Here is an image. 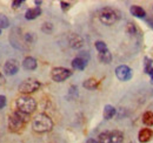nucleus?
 Returning <instances> with one entry per match:
<instances>
[{"label": "nucleus", "mask_w": 153, "mask_h": 143, "mask_svg": "<svg viewBox=\"0 0 153 143\" xmlns=\"http://www.w3.org/2000/svg\"><path fill=\"white\" fill-rule=\"evenodd\" d=\"M32 128L37 133H47V131L52 130L53 121L46 114H38L32 120Z\"/></svg>", "instance_id": "f257e3e1"}, {"label": "nucleus", "mask_w": 153, "mask_h": 143, "mask_svg": "<svg viewBox=\"0 0 153 143\" xmlns=\"http://www.w3.org/2000/svg\"><path fill=\"white\" fill-rule=\"evenodd\" d=\"M17 108L18 110L22 111V113H26V114H31L36 110L37 108V102L33 97L31 96H27V95H22L17 99Z\"/></svg>", "instance_id": "f03ea898"}, {"label": "nucleus", "mask_w": 153, "mask_h": 143, "mask_svg": "<svg viewBox=\"0 0 153 143\" xmlns=\"http://www.w3.org/2000/svg\"><path fill=\"white\" fill-rule=\"evenodd\" d=\"M99 20L104 24V25H107V26H111L117 22L118 20V15H117V12L114 10L110 8V7H104L99 11Z\"/></svg>", "instance_id": "7ed1b4c3"}, {"label": "nucleus", "mask_w": 153, "mask_h": 143, "mask_svg": "<svg viewBox=\"0 0 153 143\" xmlns=\"http://www.w3.org/2000/svg\"><path fill=\"white\" fill-rule=\"evenodd\" d=\"M40 82L36 79H27L25 81H22L19 85V91L22 94H31L34 93L40 88Z\"/></svg>", "instance_id": "20e7f679"}, {"label": "nucleus", "mask_w": 153, "mask_h": 143, "mask_svg": "<svg viewBox=\"0 0 153 143\" xmlns=\"http://www.w3.org/2000/svg\"><path fill=\"white\" fill-rule=\"evenodd\" d=\"M71 75H72V72L67 68H64V67H56L51 72V77L56 82H62V81L67 80Z\"/></svg>", "instance_id": "39448f33"}, {"label": "nucleus", "mask_w": 153, "mask_h": 143, "mask_svg": "<svg viewBox=\"0 0 153 143\" xmlns=\"http://www.w3.org/2000/svg\"><path fill=\"white\" fill-rule=\"evenodd\" d=\"M115 76L120 80V81H128L132 77V69L125 65L118 66L115 68Z\"/></svg>", "instance_id": "423d86ee"}, {"label": "nucleus", "mask_w": 153, "mask_h": 143, "mask_svg": "<svg viewBox=\"0 0 153 143\" xmlns=\"http://www.w3.org/2000/svg\"><path fill=\"white\" fill-rule=\"evenodd\" d=\"M24 125H25V123L20 120L14 113L10 115V117H8V128H10L11 131H14V133L20 131V130L22 129Z\"/></svg>", "instance_id": "0eeeda50"}, {"label": "nucleus", "mask_w": 153, "mask_h": 143, "mask_svg": "<svg viewBox=\"0 0 153 143\" xmlns=\"http://www.w3.org/2000/svg\"><path fill=\"white\" fill-rule=\"evenodd\" d=\"M19 71V63L17 60L14 59H11V60H7L4 65V73L8 76H12L14 74H17Z\"/></svg>", "instance_id": "6e6552de"}, {"label": "nucleus", "mask_w": 153, "mask_h": 143, "mask_svg": "<svg viewBox=\"0 0 153 143\" xmlns=\"http://www.w3.org/2000/svg\"><path fill=\"white\" fill-rule=\"evenodd\" d=\"M152 137H153V131L150 128H144L138 134V140H139V142L141 143H146L149 142V141H151Z\"/></svg>", "instance_id": "1a4fd4ad"}, {"label": "nucleus", "mask_w": 153, "mask_h": 143, "mask_svg": "<svg viewBox=\"0 0 153 143\" xmlns=\"http://www.w3.org/2000/svg\"><path fill=\"white\" fill-rule=\"evenodd\" d=\"M68 42H70V46H71L72 48H74V49L81 48L82 45H84L82 39L78 35V34H71L70 38H68Z\"/></svg>", "instance_id": "9d476101"}, {"label": "nucleus", "mask_w": 153, "mask_h": 143, "mask_svg": "<svg viewBox=\"0 0 153 143\" xmlns=\"http://www.w3.org/2000/svg\"><path fill=\"white\" fill-rule=\"evenodd\" d=\"M37 66H38L37 60L34 57H32V56H27L22 61V67L25 69H27V71H34L37 68Z\"/></svg>", "instance_id": "9b49d317"}, {"label": "nucleus", "mask_w": 153, "mask_h": 143, "mask_svg": "<svg viewBox=\"0 0 153 143\" xmlns=\"http://www.w3.org/2000/svg\"><path fill=\"white\" fill-rule=\"evenodd\" d=\"M39 15H41V8L40 7H34V8H30L26 11L25 13V18L27 20H34L37 19Z\"/></svg>", "instance_id": "f8f14e48"}, {"label": "nucleus", "mask_w": 153, "mask_h": 143, "mask_svg": "<svg viewBox=\"0 0 153 143\" xmlns=\"http://www.w3.org/2000/svg\"><path fill=\"white\" fill-rule=\"evenodd\" d=\"M86 66H87V61H85L84 59H81L79 56H76V59L72 60V67L76 71H84L86 68Z\"/></svg>", "instance_id": "ddd939ff"}, {"label": "nucleus", "mask_w": 153, "mask_h": 143, "mask_svg": "<svg viewBox=\"0 0 153 143\" xmlns=\"http://www.w3.org/2000/svg\"><path fill=\"white\" fill-rule=\"evenodd\" d=\"M130 12H131V14H132V15L137 17V18H144V17L146 15V12H145V10H144L143 7H140V6H137V5H133V6H131V8H130Z\"/></svg>", "instance_id": "4468645a"}, {"label": "nucleus", "mask_w": 153, "mask_h": 143, "mask_svg": "<svg viewBox=\"0 0 153 143\" xmlns=\"http://www.w3.org/2000/svg\"><path fill=\"white\" fill-rule=\"evenodd\" d=\"M110 137H111V143H121L124 140V134L119 130H113L110 133Z\"/></svg>", "instance_id": "2eb2a0df"}, {"label": "nucleus", "mask_w": 153, "mask_h": 143, "mask_svg": "<svg viewBox=\"0 0 153 143\" xmlns=\"http://www.w3.org/2000/svg\"><path fill=\"white\" fill-rule=\"evenodd\" d=\"M115 113H117V110L113 106H111V105L105 106V108H104V119L105 120H111L112 117H114Z\"/></svg>", "instance_id": "dca6fc26"}, {"label": "nucleus", "mask_w": 153, "mask_h": 143, "mask_svg": "<svg viewBox=\"0 0 153 143\" xmlns=\"http://www.w3.org/2000/svg\"><path fill=\"white\" fill-rule=\"evenodd\" d=\"M143 123L147 127L153 125V113L152 111H146L143 115Z\"/></svg>", "instance_id": "f3484780"}, {"label": "nucleus", "mask_w": 153, "mask_h": 143, "mask_svg": "<svg viewBox=\"0 0 153 143\" xmlns=\"http://www.w3.org/2000/svg\"><path fill=\"white\" fill-rule=\"evenodd\" d=\"M99 60L102 62V63H110L112 61V54L110 53V51H105L102 53H99Z\"/></svg>", "instance_id": "a211bd4d"}, {"label": "nucleus", "mask_w": 153, "mask_h": 143, "mask_svg": "<svg viewBox=\"0 0 153 143\" xmlns=\"http://www.w3.org/2000/svg\"><path fill=\"white\" fill-rule=\"evenodd\" d=\"M98 81H97L96 79H88V80H86L84 83H82V86H84V88H86V89H90V90H93L98 88Z\"/></svg>", "instance_id": "6ab92c4d"}, {"label": "nucleus", "mask_w": 153, "mask_h": 143, "mask_svg": "<svg viewBox=\"0 0 153 143\" xmlns=\"http://www.w3.org/2000/svg\"><path fill=\"white\" fill-rule=\"evenodd\" d=\"M98 142L99 143H111V137H110V133L105 131L98 135Z\"/></svg>", "instance_id": "aec40b11"}, {"label": "nucleus", "mask_w": 153, "mask_h": 143, "mask_svg": "<svg viewBox=\"0 0 153 143\" xmlns=\"http://www.w3.org/2000/svg\"><path fill=\"white\" fill-rule=\"evenodd\" d=\"M14 114L19 117L20 120L24 122V123H27L28 121H30V114H26V113H22V111H20V110H16L14 111Z\"/></svg>", "instance_id": "412c9836"}, {"label": "nucleus", "mask_w": 153, "mask_h": 143, "mask_svg": "<svg viewBox=\"0 0 153 143\" xmlns=\"http://www.w3.org/2000/svg\"><path fill=\"white\" fill-rule=\"evenodd\" d=\"M10 26V20L6 15L4 14H0V29H4V28H7Z\"/></svg>", "instance_id": "4be33fe9"}, {"label": "nucleus", "mask_w": 153, "mask_h": 143, "mask_svg": "<svg viewBox=\"0 0 153 143\" xmlns=\"http://www.w3.org/2000/svg\"><path fill=\"white\" fill-rule=\"evenodd\" d=\"M96 48L99 53H102L105 51H107V46L104 41H97L96 42Z\"/></svg>", "instance_id": "5701e85b"}, {"label": "nucleus", "mask_w": 153, "mask_h": 143, "mask_svg": "<svg viewBox=\"0 0 153 143\" xmlns=\"http://www.w3.org/2000/svg\"><path fill=\"white\" fill-rule=\"evenodd\" d=\"M152 62L153 60L151 59V57H145V73L146 74H149L150 73V71L152 69Z\"/></svg>", "instance_id": "b1692460"}, {"label": "nucleus", "mask_w": 153, "mask_h": 143, "mask_svg": "<svg viewBox=\"0 0 153 143\" xmlns=\"http://www.w3.org/2000/svg\"><path fill=\"white\" fill-rule=\"evenodd\" d=\"M52 29H53V26H52V24H50V22H45V24L42 25V27H41V31L45 32V33H47V34L51 33Z\"/></svg>", "instance_id": "393cba45"}, {"label": "nucleus", "mask_w": 153, "mask_h": 143, "mask_svg": "<svg viewBox=\"0 0 153 143\" xmlns=\"http://www.w3.org/2000/svg\"><path fill=\"white\" fill-rule=\"evenodd\" d=\"M126 32L130 33V34H135V33H137V28H135L134 24H132V22H128V24H127V26H126Z\"/></svg>", "instance_id": "a878e982"}, {"label": "nucleus", "mask_w": 153, "mask_h": 143, "mask_svg": "<svg viewBox=\"0 0 153 143\" xmlns=\"http://www.w3.org/2000/svg\"><path fill=\"white\" fill-rule=\"evenodd\" d=\"M60 6H61V10H62V11H67V10H70L71 4L66 2V1H61V2H60Z\"/></svg>", "instance_id": "bb28decb"}, {"label": "nucleus", "mask_w": 153, "mask_h": 143, "mask_svg": "<svg viewBox=\"0 0 153 143\" xmlns=\"http://www.w3.org/2000/svg\"><path fill=\"white\" fill-rule=\"evenodd\" d=\"M22 4H24V0H14V1L12 2V7H13V8H18Z\"/></svg>", "instance_id": "cd10ccee"}, {"label": "nucleus", "mask_w": 153, "mask_h": 143, "mask_svg": "<svg viewBox=\"0 0 153 143\" xmlns=\"http://www.w3.org/2000/svg\"><path fill=\"white\" fill-rule=\"evenodd\" d=\"M6 106V97L4 95H0V108H4Z\"/></svg>", "instance_id": "c85d7f7f"}, {"label": "nucleus", "mask_w": 153, "mask_h": 143, "mask_svg": "<svg viewBox=\"0 0 153 143\" xmlns=\"http://www.w3.org/2000/svg\"><path fill=\"white\" fill-rule=\"evenodd\" d=\"M4 83H5V77H4V75H2L1 72H0V86L4 85Z\"/></svg>", "instance_id": "c756f323"}, {"label": "nucleus", "mask_w": 153, "mask_h": 143, "mask_svg": "<svg viewBox=\"0 0 153 143\" xmlns=\"http://www.w3.org/2000/svg\"><path fill=\"white\" fill-rule=\"evenodd\" d=\"M86 143H99V142L97 140H94V139H90V140L86 141Z\"/></svg>", "instance_id": "7c9ffc66"}, {"label": "nucleus", "mask_w": 153, "mask_h": 143, "mask_svg": "<svg viewBox=\"0 0 153 143\" xmlns=\"http://www.w3.org/2000/svg\"><path fill=\"white\" fill-rule=\"evenodd\" d=\"M149 74H150V76H151V80H152V82H153V67H152V69L150 71V73H149Z\"/></svg>", "instance_id": "2f4dec72"}, {"label": "nucleus", "mask_w": 153, "mask_h": 143, "mask_svg": "<svg viewBox=\"0 0 153 143\" xmlns=\"http://www.w3.org/2000/svg\"><path fill=\"white\" fill-rule=\"evenodd\" d=\"M34 4H36V5H41V1L37 0V1H34Z\"/></svg>", "instance_id": "473e14b6"}, {"label": "nucleus", "mask_w": 153, "mask_h": 143, "mask_svg": "<svg viewBox=\"0 0 153 143\" xmlns=\"http://www.w3.org/2000/svg\"><path fill=\"white\" fill-rule=\"evenodd\" d=\"M0 34H1V29H0Z\"/></svg>", "instance_id": "72a5a7b5"}]
</instances>
